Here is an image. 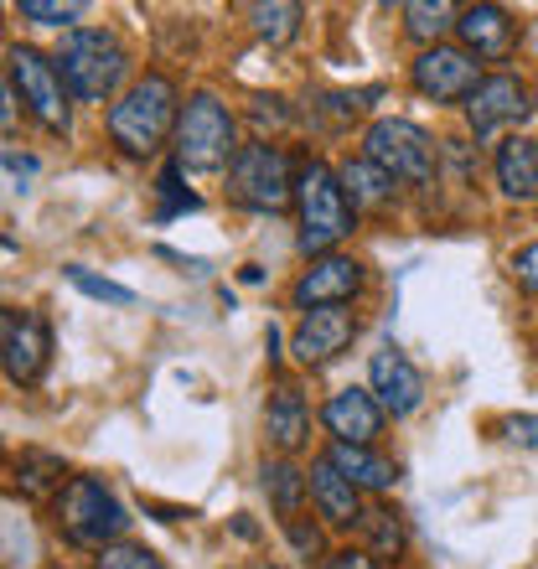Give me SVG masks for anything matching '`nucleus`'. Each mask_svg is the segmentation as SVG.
I'll return each mask as SVG.
<instances>
[{"instance_id": "30", "label": "nucleus", "mask_w": 538, "mask_h": 569, "mask_svg": "<svg viewBox=\"0 0 538 569\" xmlns=\"http://www.w3.org/2000/svg\"><path fill=\"white\" fill-rule=\"evenodd\" d=\"M16 11L27 16V21H42V27H68V21L83 16V6L78 0H68V6H58V0H21Z\"/></svg>"}, {"instance_id": "32", "label": "nucleus", "mask_w": 538, "mask_h": 569, "mask_svg": "<svg viewBox=\"0 0 538 569\" xmlns=\"http://www.w3.org/2000/svg\"><path fill=\"white\" fill-rule=\"evenodd\" d=\"M31 177H37V161H31V156H16V150H6V181H11V192H27Z\"/></svg>"}, {"instance_id": "17", "label": "nucleus", "mask_w": 538, "mask_h": 569, "mask_svg": "<svg viewBox=\"0 0 538 569\" xmlns=\"http://www.w3.org/2000/svg\"><path fill=\"white\" fill-rule=\"evenodd\" d=\"M311 502H316V512H321L331 528L362 523L358 487H352V481L337 471V461H331V456H316V461H311Z\"/></svg>"}, {"instance_id": "23", "label": "nucleus", "mask_w": 538, "mask_h": 569, "mask_svg": "<svg viewBox=\"0 0 538 569\" xmlns=\"http://www.w3.org/2000/svg\"><path fill=\"white\" fill-rule=\"evenodd\" d=\"M16 487L27 497H47V492H62V456H52V450H21L16 456Z\"/></svg>"}, {"instance_id": "34", "label": "nucleus", "mask_w": 538, "mask_h": 569, "mask_svg": "<svg viewBox=\"0 0 538 569\" xmlns=\"http://www.w3.org/2000/svg\"><path fill=\"white\" fill-rule=\"evenodd\" d=\"M327 569H378V565L368 555H352V549H342V555L327 559Z\"/></svg>"}, {"instance_id": "25", "label": "nucleus", "mask_w": 538, "mask_h": 569, "mask_svg": "<svg viewBox=\"0 0 538 569\" xmlns=\"http://www.w3.org/2000/svg\"><path fill=\"white\" fill-rule=\"evenodd\" d=\"M456 21H461V16L450 11L446 0H435V6L430 0H409V6H404V27H409V37H419V42L440 47V37H446Z\"/></svg>"}, {"instance_id": "28", "label": "nucleus", "mask_w": 538, "mask_h": 569, "mask_svg": "<svg viewBox=\"0 0 538 569\" xmlns=\"http://www.w3.org/2000/svg\"><path fill=\"white\" fill-rule=\"evenodd\" d=\"M93 569H166V565L140 543H109L104 555L93 559Z\"/></svg>"}, {"instance_id": "2", "label": "nucleus", "mask_w": 538, "mask_h": 569, "mask_svg": "<svg viewBox=\"0 0 538 569\" xmlns=\"http://www.w3.org/2000/svg\"><path fill=\"white\" fill-rule=\"evenodd\" d=\"M296 208H300V249L327 259L352 233V202L342 192V177L321 161H306L296 171Z\"/></svg>"}, {"instance_id": "36", "label": "nucleus", "mask_w": 538, "mask_h": 569, "mask_svg": "<svg viewBox=\"0 0 538 569\" xmlns=\"http://www.w3.org/2000/svg\"><path fill=\"white\" fill-rule=\"evenodd\" d=\"M534 109H538V93H534Z\"/></svg>"}, {"instance_id": "33", "label": "nucleus", "mask_w": 538, "mask_h": 569, "mask_svg": "<svg viewBox=\"0 0 538 569\" xmlns=\"http://www.w3.org/2000/svg\"><path fill=\"white\" fill-rule=\"evenodd\" d=\"M512 274H518V284H524V290H534V296H538V243L518 249V259H512Z\"/></svg>"}, {"instance_id": "20", "label": "nucleus", "mask_w": 538, "mask_h": 569, "mask_svg": "<svg viewBox=\"0 0 538 569\" xmlns=\"http://www.w3.org/2000/svg\"><path fill=\"white\" fill-rule=\"evenodd\" d=\"M331 461H337V471H342L352 487H368V492H389L393 481H399V471H393V461H383V456H373L368 446H331L327 450Z\"/></svg>"}, {"instance_id": "14", "label": "nucleus", "mask_w": 538, "mask_h": 569, "mask_svg": "<svg viewBox=\"0 0 538 569\" xmlns=\"http://www.w3.org/2000/svg\"><path fill=\"white\" fill-rule=\"evenodd\" d=\"M362 290V264L342 254L316 259L311 270L296 280V306L300 311H327V306H347Z\"/></svg>"}, {"instance_id": "21", "label": "nucleus", "mask_w": 538, "mask_h": 569, "mask_svg": "<svg viewBox=\"0 0 538 569\" xmlns=\"http://www.w3.org/2000/svg\"><path fill=\"white\" fill-rule=\"evenodd\" d=\"M337 177H342V192H347V202H352V208H383V202L393 197V177L383 171V166L368 161V156L347 161Z\"/></svg>"}, {"instance_id": "12", "label": "nucleus", "mask_w": 538, "mask_h": 569, "mask_svg": "<svg viewBox=\"0 0 538 569\" xmlns=\"http://www.w3.org/2000/svg\"><path fill=\"white\" fill-rule=\"evenodd\" d=\"M528 89L518 83L512 73H492L481 78L477 93L466 99V120H471V130H477V140H492L502 124H518L528 114Z\"/></svg>"}, {"instance_id": "18", "label": "nucleus", "mask_w": 538, "mask_h": 569, "mask_svg": "<svg viewBox=\"0 0 538 569\" xmlns=\"http://www.w3.org/2000/svg\"><path fill=\"white\" fill-rule=\"evenodd\" d=\"M265 430H269V440H275L280 450H300L306 440H311V409H306L300 389L280 383V389L269 393V405H265Z\"/></svg>"}, {"instance_id": "27", "label": "nucleus", "mask_w": 538, "mask_h": 569, "mask_svg": "<svg viewBox=\"0 0 538 569\" xmlns=\"http://www.w3.org/2000/svg\"><path fill=\"white\" fill-rule=\"evenodd\" d=\"M156 192H161V208H156V218H161V223H171V218H181V212L202 208V202H197V192H187V187H181V166L177 161L156 177Z\"/></svg>"}, {"instance_id": "35", "label": "nucleus", "mask_w": 538, "mask_h": 569, "mask_svg": "<svg viewBox=\"0 0 538 569\" xmlns=\"http://www.w3.org/2000/svg\"><path fill=\"white\" fill-rule=\"evenodd\" d=\"M239 280H243V284H259V280H265V270H259V264H243Z\"/></svg>"}, {"instance_id": "1", "label": "nucleus", "mask_w": 538, "mask_h": 569, "mask_svg": "<svg viewBox=\"0 0 538 569\" xmlns=\"http://www.w3.org/2000/svg\"><path fill=\"white\" fill-rule=\"evenodd\" d=\"M171 124H181L177 83L161 73H146L140 83H130L120 104L109 109V136L124 156H156L161 140L171 136Z\"/></svg>"}, {"instance_id": "10", "label": "nucleus", "mask_w": 538, "mask_h": 569, "mask_svg": "<svg viewBox=\"0 0 538 569\" xmlns=\"http://www.w3.org/2000/svg\"><path fill=\"white\" fill-rule=\"evenodd\" d=\"M0 347H6V373L11 383H37L52 352L47 321L37 311H6L0 316Z\"/></svg>"}, {"instance_id": "11", "label": "nucleus", "mask_w": 538, "mask_h": 569, "mask_svg": "<svg viewBox=\"0 0 538 569\" xmlns=\"http://www.w3.org/2000/svg\"><path fill=\"white\" fill-rule=\"evenodd\" d=\"M368 389H373V399L393 420H404V415H415V409L425 405V378H419V368L404 358L399 347H378L373 352V362H368Z\"/></svg>"}, {"instance_id": "7", "label": "nucleus", "mask_w": 538, "mask_h": 569, "mask_svg": "<svg viewBox=\"0 0 538 569\" xmlns=\"http://www.w3.org/2000/svg\"><path fill=\"white\" fill-rule=\"evenodd\" d=\"M6 62H11V93L31 109V120L47 136H68V89H62L58 58H42L37 47H11Z\"/></svg>"}, {"instance_id": "31", "label": "nucleus", "mask_w": 538, "mask_h": 569, "mask_svg": "<svg viewBox=\"0 0 538 569\" xmlns=\"http://www.w3.org/2000/svg\"><path fill=\"white\" fill-rule=\"evenodd\" d=\"M497 430L508 435L512 446H528V450H538V420L534 415H512V420H502Z\"/></svg>"}, {"instance_id": "5", "label": "nucleus", "mask_w": 538, "mask_h": 569, "mask_svg": "<svg viewBox=\"0 0 538 569\" xmlns=\"http://www.w3.org/2000/svg\"><path fill=\"white\" fill-rule=\"evenodd\" d=\"M58 523L78 549H99L104 555L109 543H124L130 512L120 508V497L109 492L99 477H73L58 492Z\"/></svg>"}, {"instance_id": "9", "label": "nucleus", "mask_w": 538, "mask_h": 569, "mask_svg": "<svg viewBox=\"0 0 538 569\" xmlns=\"http://www.w3.org/2000/svg\"><path fill=\"white\" fill-rule=\"evenodd\" d=\"M415 89L435 104H456V99H471L481 83L477 73V58L466 47H425L415 58Z\"/></svg>"}, {"instance_id": "19", "label": "nucleus", "mask_w": 538, "mask_h": 569, "mask_svg": "<svg viewBox=\"0 0 538 569\" xmlns=\"http://www.w3.org/2000/svg\"><path fill=\"white\" fill-rule=\"evenodd\" d=\"M497 187L518 202L538 197V140L528 136H512L497 146Z\"/></svg>"}, {"instance_id": "24", "label": "nucleus", "mask_w": 538, "mask_h": 569, "mask_svg": "<svg viewBox=\"0 0 538 569\" xmlns=\"http://www.w3.org/2000/svg\"><path fill=\"white\" fill-rule=\"evenodd\" d=\"M243 16L255 21V31L265 37V42L285 47V42H296L300 37V6H290V0H275V6H243Z\"/></svg>"}, {"instance_id": "22", "label": "nucleus", "mask_w": 538, "mask_h": 569, "mask_svg": "<svg viewBox=\"0 0 538 569\" xmlns=\"http://www.w3.org/2000/svg\"><path fill=\"white\" fill-rule=\"evenodd\" d=\"M265 492H269V502L280 508L285 523H296L300 502L311 497V471H296L290 461H265Z\"/></svg>"}, {"instance_id": "13", "label": "nucleus", "mask_w": 538, "mask_h": 569, "mask_svg": "<svg viewBox=\"0 0 538 569\" xmlns=\"http://www.w3.org/2000/svg\"><path fill=\"white\" fill-rule=\"evenodd\" d=\"M358 337V316L347 306H327V311H306L300 316L296 337H290V352H296L306 368H321L337 352H347V342Z\"/></svg>"}, {"instance_id": "8", "label": "nucleus", "mask_w": 538, "mask_h": 569, "mask_svg": "<svg viewBox=\"0 0 538 569\" xmlns=\"http://www.w3.org/2000/svg\"><path fill=\"white\" fill-rule=\"evenodd\" d=\"M362 156L373 166H383L393 181H409V187H425L435 177V140L409 120H378L368 124L362 136Z\"/></svg>"}, {"instance_id": "16", "label": "nucleus", "mask_w": 538, "mask_h": 569, "mask_svg": "<svg viewBox=\"0 0 538 569\" xmlns=\"http://www.w3.org/2000/svg\"><path fill=\"white\" fill-rule=\"evenodd\" d=\"M456 31H461V47L477 62H508L512 47H518V21L502 6H471V11H461Z\"/></svg>"}, {"instance_id": "26", "label": "nucleus", "mask_w": 538, "mask_h": 569, "mask_svg": "<svg viewBox=\"0 0 538 569\" xmlns=\"http://www.w3.org/2000/svg\"><path fill=\"white\" fill-rule=\"evenodd\" d=\"M362 533H368V549H373L378 559H399L404 555V523H399V512H389V508L362 512Z\"/></svg>"}, {"instance_id": "29", "label": "nucleus", "mask_w": 538, "mask_h": 569, "mask_svg": "<svg viewBox=\"0 0 538 569\" xmlns=\"http://www.w3.org/2000/svg\"><path fill=\"white\" fill-rule=\"evenodd\" d=\"M68 280H73L83 296L109 300V306H130V300H134V290H124V284H114V280H99V274H89L83 264H73V270H68Z\"/></svg>"}, {"instance_id": "4", "label": "nucleus", "mask_w": 538, "mask_h": 569, "mask_svg": "<svg viewBox=\"0 0 538 569\" xmlns=\"http://www.w3.org/2000/svg\"><path fill=\"white\" fill-rule=\"evenodd\" d=\"M124 47L114 31L104 27H83V31H68L58 47V68H62V83L83 99V104H104L109 93L120 89L124 78Z\"/></svg>"}, {"instance_id": "3", "label": "nucleus", "mask_w": 538, "mask_h": 569, "mask_svg": "<svg viewBox=\"0 0 538 569\" xmlns=\"http://www.w3.org/2000/svg\"><path fill=\"white\" fill-rule=\"evenodd\" d=\"M239 124L228 114V104L218 93H192L181 104L177 124V166L181 171H223L239 156Z\"/></svg>"}, {"instance_id": "15", "label": "nucleus", "mask_w": 538, "mask_h": 569, "mask_svg": "<svg viewBox=\"0 0 538 569\" xmlns=\"http://www.w3.org/2000/svg\"><path fill=\"white\" fill-rule=\"evenodd\" d=\"M321 420L337 435V446H373L383 435V405L373 399V389H342L327 399Z\"/></svg>"}, {"instance_id": "6", "label": "nucleus", "mask_w": 538, "mask_h": 569, "mask_svg": "<svg viewBox=\"0 0 538 569\" xmlns=\"http://www.w3.org/2000/svg\"><path fill=\"white\" fill-rule=\"evenodd\" d=\"M228 197L249 212H280L290 197H296V171H290V156L280 146H243L228 166Z\"/></svg>"}]
</instances>
